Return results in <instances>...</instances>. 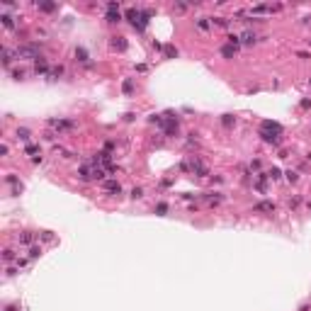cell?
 Wrapping results in <instances>:
<instances>
[{
  "label": "cell",
  "instance_id": "obj_10",
  "mask_svg": "<svg viewBox=\"0 0 311 311\" xmlns=\"http://www.w3.org/2000/svg\"><path fill=\"white\" fill-rule=\"evenodd\" d=\"M131 197H134V199H136V197H143V190H141V187H134V190H131Z\"/></svg>",
  "mask_w": 311,
  "mask_h": 311
},
{
  "label": "cell",
  "instance_id": "obj_2",
  "mask_svg": "<svg viewBox=\"0 0 311 311\" xmlns=\"http://www.w3.org/2000/svg\"><path fill=\"white\" fill-rule=\"evenodd\" d=\"M127 17L131 20V25L138 27V29H141V27H146V22H148V12H141V10H129V12H127Z\"/></svg>",
  "mask_w": 311,
  "mask_h": 311
},
{
  "label": "cell",
  "instance_id": "obj_15",
  "mask_svg": "<svg viewBox=\"0 0 311 311\" xmlns=\"http://www.w3.org/2000/svg\"><path fill=\"white\" fill-rule=\"evenodd\" d=\"M267 177H272V180H277V177H279V170H277V168H272V170H270V175H267Z\"/></svg>",
  "mask_w": 311,
  "mask_h": 311
},
{
  "label": "cell",
  "instance_id": "obj_12",
  "mask_svg": "<svg viewBox=\"0 0 311 311\" xmlns=\"http://www.w3.org/2000/svg\"><path fill=\"white\" fill-rule=\"evenodd\" d=\"M221 122H224V127H231V124H233V122H236V119H231V114H226V117H224V119H221Z\"/></svg>",
  "mask_w": 311,
  "mask_h": 311
},
{
  "label": "cell",
  "instance_id": "obj_3",
  "mask_svg": "<svg viewBox=\"0 0 311 311\" xmlns=\"http://www.w3.org/2000/svg\"><path fill=\"white\" fill-rule=\"evenodd\" d=\"M107 7H109V15H107V20H109V22H119V20H122V15H119V7H117L114 2H109Z\"/></svg>",
  "mask_w": 311,
  "mask_h": 311
},
{
  "label": "cell",
  "instance_id": "obj_4",
  "mask_svg": "<svg viewBox=\"0 0 311 311\" xmlns=\"http://www.w3.org/2000/svg\"><path fill=\"white\" fill-rule=\"evenodd\" d=\"M49 124H51V127H56L59 131H61V129H73V127H75L73 122H63V119H59V122H49Z\"/></svg>",
  "mask_w": 311,
  "mask_h": 311
},
{
  "label": "cell",
  "instance_id": "obj_13",
  "mask_svg": "<svg viewBox=\"0 0 311 311\" xmlns=\"http://www.w3.org/2000/svg\"><path fill=\"white\" fill-rule=\"evenodd\" d=\"M165 56H170V59H173V56H177V49H173V46H168V49H165Z\"/></svg>",
  "mask_w": 311,
  "mask_h": 311
},
{
  "label": "cell",
  "instance_id": "obj_16",
  "mask_svg": "<svg viewBox=\"0 0 311 311\" xmlns=\"http://www.w3.org/2000/svg\"><path fill=\"white\" fill-rule=\"evenodd\" d=\"M287 180H289V182H297V173H292V170H289V173H287Z\"/></svg>",
  "mask_w": 311,
  "mask_h": 311
},
{
  "label": "cell",
  "instance_id": "obj_6",
  "mask_svg": "<svg viewBox=\"0 0 311 311\" xmlns=\"http://www.w3.org/2000/svg\"><path fill=\"white\" fill-rule=\"evenodd\" d=\"M104 190H109V192H119L122 187H119V182H114V180H107V182H104Z\"/></svg>",
  "mask_w": 311,
  "mask_h": 311
},
{
  "label": "cell",
  "instance_id": "obj_11",
  "mask_svg": "<svg viewBox=\"0 0 311 311\" xmlns=\"http://www.w3.org/2000/svg\"><path fill=\"white\" fill-rule=\"evenodd\" d=\"M2 25H5V27H12V17H10V15H2Z\"/></svg>",
  "mask_w": 311,
  "mask_h": 311
},
{
  "label": "cell",
  "instance_id": "obj_8",
  "mask_svg": "<svg viewBox=\"0 0 311 311\" xmlns=\"http://www.w3.org/2000/svg\"><path fill=\"white\" fill-rule=\"evenodd\" d=\"M156 211H158V214H161V216H165V211H168V204H163V202H161V204H158V207H156Z\"/></svg>",
  "mask_w": 311,
  "mask_h": 311
},
{
  "label": "cell",
  "instance_id": "obj_14",
  "mask_svg": "<svg viewBox=\"0 0 311 311\" xmlns=\"http://www.w3.org/2000/svg\"><path fill=\"white\" fill-rule=\"evenodd\" d=\"M112 46H114V49H124V46H127V44H124V41H122V39H119V41H117V39H114V41H112Z\"/></svg>",
  "mask_w": 311,
  "mask_h": 311
},
{
  "label": "cell",
  "instance_id": "obj_9",
  "mask_svg": "<svg viewBox=\"0 0 311 311\" xmlns=\"http://www.w3.org/2000/svg\"><path fill=\"white\" fill-rule=\"evenodd\" d=\"M233 49H236V46H224L221 54H224V56H233Z\"/></svg>",
  "mask_w": 311,
  "mask_h": 311
},
{
  "label": "cell",
  "instance_id": "obj_7",
  "mask_svg": "<svg viewBox=\"0 0 311 311\" xmlns=\"http://www.w3.org/2000/svg\"><path fill=\"white\" fill-rule=\"evenodd\" d=\"M75 56H78V61H88V54H85V49H75Z\"/></svg>",
  "mask_w": 311,
  "mask_h": 311
},
{
  "label": "cell",
  "instance_id": "obj_5",
  "mask_svg": "<svg viewBox=\"0 0 311 311\" xmlns=\"http://www.w3.org/2000/svg\"><path fill=\"white\" fill-rule=\"evenodd\" d=\"M255 211H275V204H272V202H260V204L255 207Z\"/></svg>",
  "mask_w": 311,
  "mask_h": 311
},
{
  "label": "cell",
  "instance_id": "obj_1",
  "mask_svg": "<svg viewBox=\"0 0 311 311\" xmlns=\"http://www.w3.org/2000/svg\"><path fill=\"white\" fill-rule=\"evenodd\" d=\"M279 124H272V122H265L263 124V129H260V136L265 138V141H270V143H277L279 141Z\"/></svg>",
  "mask_w": 311,
  "mask_h": 311
}]
</instances>
